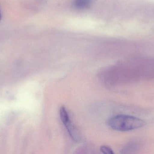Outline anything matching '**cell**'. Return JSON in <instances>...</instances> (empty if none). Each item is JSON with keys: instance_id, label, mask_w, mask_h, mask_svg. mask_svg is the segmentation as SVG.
Returning a JSON list of instances; mask_svg holds the SVG:
<instances>
[{"instance_id": "cell-3", "label": "cell", "mask_w": 154, "mask_h": 154, "mask_svg": "<svg viewBox=\"0 0 154 154\" xmlns=\"http://www.w3.org/2000/svg\"><path fill=\"white\" fill-rule=\"evenodd\" d=\"M92 0H75L74 5L77 9H84L88 7Z\"/></svg>"}, {"instance_id": "cell-5", "label": "cell", "mask_w": 154, "mask_h": 154, "mask_svg": "<svg viewBox=\"0 0 154 154\" xmlns=\"http://www.w3.org/2000/svg\"><path fill=\"white\" fill-rule=\"evenodd\" d=\"M2 18V14H1V10H0V20Z\"/></svg>"}, {"instance_id": "cell-2", "label": "cell", "mask_w": 154, "mask_h": 154, "mask_svg": "<svg viewBox=\"0 0 154 154\" xmlns=\"http://www.w3.org/2000/svg\"><path fill=\"white\" fill-rule=\"evenodd\" d=\"M60 115L62 123L67 130L69 136L74 141L78 142L79 139L76 129L71 121L69 115L65 107L62 106L60 109Z\"/></svg>"}, {"instance_id": "cell-4", "label": "cell", "mask_w": 154, "mask_h": 154, "mask_svg": "<svg viewBox=\"0 0 154 154\" xmlns=\"http://www.w3.org/2000/svg\"><path fill=\"white\" fill-rule=\"evenodd\" d=\"M100 151L102 153L105 154H113L114 152L110 147L106 146H102L100 147Z\"/></svg>"}, {"instance_id": "cell-1", "label": "cell", "mask_w": 154, "mask_h": 154, "mask_svg": "<svg viewBox=\"0 0 154 154\" xmlns=\"http://www.w3.org/2000/svg\"><path fill=\"white\" fill-rule=\"evenodd\" d=\"M108 125L113 130L126 132L144 126L146 122L141 118L127 115H118L108 121Z\"/></svg>"}]
</instances>
